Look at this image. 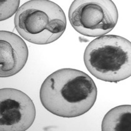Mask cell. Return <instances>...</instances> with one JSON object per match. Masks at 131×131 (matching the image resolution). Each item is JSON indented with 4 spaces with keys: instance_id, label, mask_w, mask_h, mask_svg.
I'll use <instances>...</instances> for the list:
<instances>
[{
    "instance_id": "6da1fadb",
    "label": "cell",
    "mask_w": 131,
    "mask_h": 131,
    "mask_svg": "<svg viewBox=\"0 0 131 131\" xmlns=\"http://www.w3.org/2000/svg\"><path fill=\"white\" fill-rule=\"evenodd\" d=\"M39 96L42 106L51 113L62 117H75L83 115L94 106L97 88L85 72L64 68L45 79Z\"/></svg>"
},
{
    "instance_id": "7a4b0ae2",
    "label": "cell",
    "mask_w": 131,
    "mask_h": 131,
    "mask_svg": "<svg viewBox=\"0 0 131 131\" xmlns=\"http://www.w3.org/2000/svg\"><path fill=\"white\" fill-rule=\"evenodd\" d=\"M131 43L116 35L99 37L85 49L84 61L92 76L101 81L117 82L131 76Z\"/></svg>"
},
{
    "instance_id": "3957f363",
    "label": "cell",
    "mask_w": 131,
    "mask_h": 131,
    "mask_svg": "<svg viewBox=\"0 0 131 131\" xmlns=\"http://www.w3.org/2000/svg\"><path fill=\"white\" fill-rule=\"evenodd\" d=\"M62 8L47 0L26 2L16 13L15 25L24 39L36 45H48L59 39L66 28Z\"/></svg>"
},
{
    "instance_id": "277c9868",
    "label": "cell",
    "mask_w": 131,
    "mask_h": 131,
    "mask_svg": "<svg viewBox=\"0 0 131 131\" xmlns=\"http://www.w3.org/2000/svg\"><path fill=\"white\" fill-rule=\"evenodd\" d=\"M69 19L77 32L86 36L107 34L116 26L118 11L114 3L103 1H74L69 10Z\"/></svg>"
},
{
    "instance_id": "5b68a950",
    "label": "cell",
    "mask_w": 131,
    "mask_h": 131,
    "mask_svg": "<svg viewBox=\"0 0 131 131\" xmlns=\"http://www.w3.org/2000/svg\"><path fill=\"white\" fill-rule=\"evenodd\" d=\"M1 94L0 130H26L35 121L36 108L31 98L22 91L3 88Z\"/></svg>"
},
{
    "instance_id": "8992f818",
    "label": "cell",
    "mask_w": 131,
    "mask_h": 131,
    "mask_svg": "<svg viewBox=\"0 0 131 131\" xmlns=\"http://www.w3.org/2000/svg\"><path fill=\"white\" fill-rule=\"evenodd\" d=\"M1 77L15 75L24 68L28 58L26 44L13 32L1 31Z\"/></svg>"
},
{
    "instance_id": "52a82bcc",
    "label": "cell",
    "mask_w": 131,
    "mask_h": 131,
    "mask_svg": "<svg viewBox=\"0 0 131 131\" xmlns=\"http://www.w3.org/2000/svg\"><path fill=\"white\" fill-rule=\"evenodd\" d=\"M131 106H119L111 109L102 122V130H123L129 129L130 123Z\"/></svg>"
},
{
    "instance_id": "ba28073f",
    "label": "cell",
    "mask_w": 131,
    "mask_h": 131,
    "mask_svg": "<svg viewBox=\"0 0 131 131\" xmlns=\"http://www.w3.org/2000/svg\"><path fill=\"white\" fill-rule=\"evenodd\" d=\"M20 1H1V21H4L12 16L18 10Z\"/></svg>"
}]
</instances>
